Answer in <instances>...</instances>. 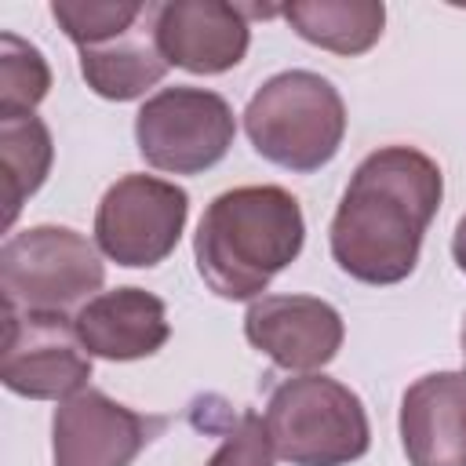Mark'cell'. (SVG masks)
I'll list each match as a JSON object with an SVG mask.
<instances>
[{"mask_svg":"<svg viewBox=\"0 0 466 466\" xmlns=\"http://www.w3.org/2000/svg\"><path fill=\"white\" fill-rule=\"evenodd\" d=\"M0 160H4V182H7V215L4 222L11 226L25 204V197H33L55 160V142L51 131L40 116L25 113V116H0Z\"/></svg>","mask_w":466,"mask_h":466,"instance_id":"obj_16","label":"cell"},{"mask_svg":"<svg viewBox=\"0 0 466 466\" xmlns=\"http://www.w3.org/2000/svg\"><path fill=\"white\" fill-rule=\"evenodd\" d=\"M153 430H160V419H142L102 390H80L55 408V466H131Z\"/></svg>","mask_w":466,"mask_h":466,"instance_id":"obj_9","label":"cell"},{"mask_svg":"<svg viewBox=\"0 0 466 466\" xmlns=\"http://www.w3.org/2000/svg\"><path fill=\"white\" fill-rule=\"evenodd\" d=\"M444 175L415 146L368 153L331 218V258L360 284H400L441 208Z\"/></svg>","mask_w":466,"mask_h":466,"instance_id":"obj_1","label":"cell"},{"mask_svg":"<svg viewBox=\"0 0 466 466\" xmlns=\"http://www.w3.org/2000/svg\"><path fill=\"white\" fill-rule=\"evenodd\" d=\"M91 379V353L66 313L7 309L0 382L29 400H66Z\"/></svg>","mask_w":466,"mask_h":466,"instance_id":"obj_8","label":"cell"},{"mask_svg":"<svg viewBox=\"0 0 466 466\" xmlns=\"http://www.w3.org/2000/svg\"><path fill=\"white\" fill-rule=\"evenodd\" d=\"M157 7L160 4H149V11L135 25L80 47V73L95 95L109 102H131L146 95V87L164 80L167 58L157 44Z\"/></svg>","mask_w":466,"mask_h":466,"instance_id":"obj_14","label":"cell"},{"mask_svg":"<svg viewBox=\"0 0 466 466\" xmlns=\"http://www.w3.org/2000/svg\"><path fill=\"white\" fill-rule=\"evenodd\" d=\"M280 15L302 40L335 55L371 51L386 25V7L379 0H295L284 4Z\"/></svg>","mask_w":466,"mask_h":466,"instance_id":"obj_15","label":"cell"},{"mask_svg":"<svg viewBox=\"0 0 466 466\" xmlns=\"http://www.w3.org/2000/svg\"><path fill=\"white\" fill-rule=\"evenodd\" d=\"M146 11L149 4L142 0H55L51 4L55 22L76 47H87L116 29L135 25Z\"/></svg>","mask_w":466,"mask_h":466,"instance_id":"obj_18","label":"cell"},{"mask_svg":"<svg viewBox=\"0 0 466 466\" xmlns=\"http://www.w3.org/2000/svg\"><path fill=\"white\" fill-rule=\"evenodd\" d=\"M157 44L167 66L215 76L244 62L251 25L244 7L226 0H167L157 7Z\"/></svg>","mask_w":466,"mask_h":466,"instance_id":"obj_11","label":"cell"},{"mask_svg":"<svg viewBox=\"0 0 466 466\" xmlns=\"http://www.w3.org/2000/svg\"><path fill=\"white\" fill-rule=\"evenodd\" d=\"M306 240L299 200L280 186H237L218 193L197 226L193 255L204 284L229 302L262 299Z\"/></svg>","mask_w":466,"mask_h":466,"instance_id":"obj_2","label":"cell"},{"mask_svg":"<svg viewBox=\"0 0 466 466\" xmlns=\"http://www.w3.org/2000/svg\"><path fill=\"white\" fill-rule=\"evenodd\" d=\"M400 444L411 466H466V371H433L404 390Z\"/></svg>","mask_w":466,"mask_h":466,"instance_id":"obj_12","label":"cell"},{"mask_svg":"<svg viewBox=\"0 0 466 466\" xmlns=\"http://www.w3.org/2000/svg\"><path fill=\"white\" fill-rule=\"evenodd\" d=\"M106 280L98 248L69 226H33L0 248V291L7 309L66 313L95 299Z\"/></svg>","mask_w":466,"mask_h":466,"instance_id":"obj_5","label":"cell"},{"mask_svg":"<svg viewBox=\"0 0 466 466\" xmlns=\"http://www.w3.org/2000/svg\"><path fill=\"white\" fill-rule=\"evenodd\" d=\"M51 87V66L18 33H0V116L33 113Z\"/></svg>","mask_w":466,"mask_h":466,"instance_id":"obj_17","label":"cell"},{"mask_svg":"<svg viewBox=\"0 0 466 466\" xmlns=\"http://www.w3.org/2000/svg\"><path fill=\"white\" fill-rule=\"evenodd\" d=\"M451 255H455V266L466 273V215L455 222V233H451Z\"/></svg>","mask_w":466,"mask_h":466,"instance_id":"obj_20","label":"cell"},{"mask_svg":"<svg viewBox=\"0 0 466 466\" xmlns=\"http://www.w3.org/2000/svg\"><path fill=\"white\" fill-rule=\"evenodd\" d=\"M237 135L233 109L204 87H164L142 102L135 142L149 167L167 175H200L215 167Z\"/></svg>","mask_w":466,"mask_h":466,"instance_id":"obj_6","label":"cell"},{"mask_svg":"<svg viewBox=\"0 0 466 466\" xmlns=\"http://www.w3.org/2000/svg\"><path fill=\"white\" fill-rule=\"evenodd\" d=\"M248 342L277 368L313 371L335 360L346 328L331 302L313 295H262L244 313Z\"/></svg>","mask_w":466,"mask_h":466,"instance_id":"obj_10","label":"cell"},{"mask_svg":"<svg viewBox=\"0 0 466 466\" xmlns=\"http://www.w3.org/2000/svg\"><path fill=\"white\" fill-rule=\"evenodd\" d=\"M273 455L291 466H350L371 448V426L360 397L328 375L280 382L266 404Z\"/></svg>","mask_w":466,"mask_h":466,"instance_id":"obj_4","label":"cell"},{"mask_svg":"<svg viewBox=\"0 0 466 466\" xmlns=\"http://www.w3.org/2000/svg\"><path fill=\"white\" fill-rule=\"evenodd\" d=\"M189 215V193L157 175L116 178L95 211V244L106 258L127 269L164 262Z\"/></svg>","mask_w":466,"mask_h":466,"instance_id":"obj_7","label":"cell"},{"mask_svg":"<svg viewBox=\"0 0 466 466\" xmlns=\"http://www.w3.org/2000/svg\"><path fill=\"white\" fill-rule=\"evenodd\" d=\"M459 342H462V357H466V317H462V331H459Z\"/></svg>","mask_w":466,"mask_h":466,"instance_id":"obj_21","label":"cell"},{"mask_svg":"<svg viewBox=\"0 0 466 466\" xmlns=\"http://www.w3.org/2000/svg\"><path fill=\"white\" fill-rule=\"evenodd\" d=\"M208 466H273V444H269L266 422L244 411L240 422L222 437Z\"/></svg>","mask_w":466,"mask_h":466,"instance_id":"obj_19","label":"cell"},{"mask_svg":"<svg viewBox=\"0 0 466 466\" xmlns=\"http://www.w3.org/2000/svg\"><path fill=\"white\" fill-rule=\"evenodd\" d=\"M244 131L258 157L277 167L320 171L346 138V102L331 80L309 69L269 76L244 109Z\"/></svg>","mask_w":466,"mask_h":466,"instance_id":"obj_3","label":"cell"},{"mask_svg":"<svg viewBox=\"0 0 466 466\" xmlns=\"http://www.w3.org/2000/svg\"><path fill=\"white\" fill-rule=\"evenodd\" d=\"M73 328L84 350L102 360L153 357L171 335L164 302L146 288H113L87 299L76 309Z\"/></svg>","mask_w":466,"mask_h":466,"instance_id":"obj_13","label":"cell"}]
</instances>
